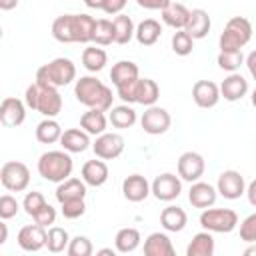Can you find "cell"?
<instances>
[{
	"label": "cell",
	"instance_id": "cell-1",
	"mask_svg": "<svg viewBox=\"0 0 256 256\" xmlns=\"http://www.w3.org/2000/svg\"><path fill=\"white\" fill-rule=\"evenodd\" d=\"M96 18L90 14H62L52 22V36L62 44H88L94 38Z\"/></svg>",
	"mask_w": 256,
	"mask_h": 256
},
{
	"label": "cell",
	"instance_id": "cell-2",
	"mask_svg": "<svg viewBox=\"0 0 256 256\" xmlns=\"http://www.w3.org/2000/svg\"><path fill=\"white\" fill-rule=\"evenodd\" d=\"M74 96L86 108H98L104 112L112 108V100H114L112 90L96 76H80L74 84Z\"/></svg>",
	"mask_w": 256,
	"mask_h": 256
},
{
	"label": "cell",
	"instance_id": "cell-3",
	"mask_svg": "<svg viewBox=\"0 0 256 256\" xmlns=\"http://www.w3.org/2000/svg\"><path fill=\"white\" fill-rule=\"evenodd\" d=\"M36 168L44 180L60 184L66 178H70L74 162L70 158V152H66V150H48L38 158Z\"/></svg>",
	"mask_w": 256,
	"mask_h": 256
},
{
	"label": "cell",
	"instance_id": "cell-4",
	"mask_svg": "<svg viewBox=\"0 0 256 256\" xmlns=\"http://www.w3.org/2000/svg\"><path fill=\"white\" fill-rule=\"evenodd\" d=\"M72 80H76V64L64 56L54 58L36 70V82L40 86L62 88V86L70 84Z\"/></svg>",
	"mask_w": 256,
	"mask_h": 256
},
{
	"label": "cell",
	"instance_id": "cell-5",
	"mask_svg": "<svg viewBox=\"0 0 256 256\" xmlns=\"http://www.w3.org/2000/svg\"><path fill=\"white\" fill-rule=\"evenodd\" d=\"M252 38V24L244 16H234L226 22L224 32L218 38L220 50H242Z\"/></svg>",
	"mask_w": 256,
	"mask_h": 256
},
{
	"label": "cell",
	"instance_id": "cell-6",
	"mask_svg": "<svg viewBox=\"0 0 256 256\" xmlns=\"http://www.w3.org/2000/svg\"><path fill=\"white\" fill-rule=\"evenodd\" d=\"M200 226L208 232L228 234L238 226V214L230 208H204L200 214Z\"/></svg>",
	"mask_w": 256,
	"mask_h": 256
},
{
	"label": "cell",
	"instance_id": "cell-7",
	"mask_svg": "<svg viewBox=\"0 0 256 256\" xmlns=\"http://www.w3.org/2000/svg\"><path fill=\"white\" fill-rule=\"evenodd\" d=\"M0 182L10 192H24L30 184V170L24 162L10 160L0 168Z\"/></svg>",
	"mask_w": 256,
	"mask_h": 256
},
{
	"label": "cell",
	"instance_id": "cell-8",
	"mask_svg": "<svg viewBox=\"0 0 256 256\" xmlns=\"http://www.w3.org/2000/svg\"><path fill=\"white\" fill-rule=\"evenodd\" d=\"M172 124V118H170V112L162 106H148L144 112H142V118H140V126L146 134H152V136H160L164 134Z\"/></svg>",
	"mask_w": 256,
	"mask_h": 256
},
{
	"label": "cell",
	"instance_id": "cell-9",
	"mask_svg": "<svg viewBox=\"0 0 256 256\" xmlns=\"http://www.w3.org/2000/svg\"><path fill=\"white\" fill-rule=\"evenodd\" d=\"M38 90H36V112H40L44 118H56L62 110V96L58 92V88L52 86H40L36 82Z\"/></svg>",
	"mask_w": 256,
	"mask_h": 256
},
{
	"label": "cell",
	"instance_id": "cell-10",
	"mask_svg": "<svg viewBox=\"0 0 256 256\" xmlns=\"http://www.w3.org/2000/svg\"><path fill=\"white\" fill-rule=\"evenodd\" d=\"M180 192H182V178L172 172H164L156 176L152 182V194L160 202H172L180 196Z\"/></svg>",
	"mask_w": 256,
	"mask_h": 256
},
{
	"label": "cell",
	"instance_id": "cell-11",
	"mask_svg": "<svg viewBox=\"0 0 256 256\" xmlns=\"http://www.w3.org/2000/svg\"><path fill=\"white\" fill-rule=\"evenodd\" d=\"M92 150H94L96 158L114 160L124 152V138L116 132H104V134L96 136V140L92 142Z\"/></svg>",
	"mask_w": 256,
	"mask_h": 256
},
{
	"label": "cell",
	"instance_id": "cell-12",
	"mask_svg": "<svg viewBox=\"0 0 256 256\" xmlns=\"http://www.w3.org/2000/svg\"><path fill=\"white\" fill-rule=\"evenodd\" d=\"M216 190L220 196H224L226 200H236L242 194H246V182L244 176L238 170H224L218 176L216 182Z\"/></svg>",
	"mask_w": 256,
	"mask_h": 256
},
{
	"label": "cell",
	"instance_id": "cell-13",
	"mask_svg": "<svg viewBox=\"0 0 256 256\" xmlns=\"http://www.w3.org/2000/svg\"><path fill=\"white\" fill-rule=\"evenodd\" d=\"M18 246L24 250V252H38L46 246V240H48V232L44 230V226L40 224H26L18 230Z\"/></svg>",
	"mask_w": 256,
	"mask_h": 256
},
{
	"label": "cell",
	"instance_id": "cell-14",
	"mask_svg": "<svg viewBox=\"0 0 256 256\" xmlns=\"http://www.w3.org/2000/svg\"><path fill=\"white\" fill-rule=\"evenodd\" d=\"M204 170H206V162H204L202 154L192 152V150L180 154V158H178V176L182 180H186V182L192 184V182H196V180L202 178Z\"/></svg>",
	"mask_w": 256,
	"mask_h": 256
},
{
	"label": "cell",
	"instance_id": "cell-15",
	"mask_svg": "<svg viewBox=\"0 0 256 256\" xmlns=\"http://www.w3.org/2000/svg\"><path fill=\"white\" fill-rule=\"evenodd\" d=\"M24 120H26V102L14 96H6L0 104V122L6 128H18Z\"/></svg>",
	"mask_w": 256,
	"mask_h": 256
},
{
	"label": "cell",
	"instance_id": "cell-16",
	"mask_svg": "<svg viewBox=\"0 0 256 256\" xmlns=\"http://www.w3.org/2000/svg\"><path fill=\"white\" fill-rule=\"evenodd\" d=\"M220 86L212 80H198L192 86V100L198 108H214L220 100Z\"/></svg>",
	"mask_w": 256,
	"mask_h": 256
},
{
	"label": "cell",
	"instance_id": "cell-17",
	"mask_svg": "<svg viewBox=\"0 0 256 256\" xmlns=\"http://www.w3.org/2000/svg\"><path fill=\"white\" fill-rule=\"evenodd\" d=\"M152 192V184L142 174H130L122 182V194L128 202H142Z\"/></svg>",
	"mask_w": 256,
	"mask_h": 256
},
{
	"label": "cell",
	"instance_id": "cell-18",
	"mask_svg": "<svg viewBox=\"0 0 256 256\" xmlns=\"http://www.w3.org/2000/svg\"><path fill=\"white\" fill-rule=\"evenodd\" d=\"M216 198H218V190L208 182L196 180V182H192V186L188 190V202L194 208H202V210L210 208V206H214Z\"/></svg>",
	"mask_w": 256,
	"mask_h": 256
},
{
	"label": "cell",
	"instance_id": "cell-19",
	"mask_svg": "<svg viewBox=\"0 0 256 256\" xmlns=\"http://www.w3.org/2000/svg\"><path fill=\"white\" fill-rule=\"evenodd\" d=\"M246 94H248V80L238 72H230L220 84V96L228 102L242 100Z\"/></svg>",
	"mask_w": 256,
	"mask_h": 256
},
{
	"label": "cell",
	"instance_id": "cell-20",
	"mask_svg": "<svg viewBox=\"0 0 256 256\" xmlns=\"http://www.w3.org/2000/svg\"><path fill=\"white\" fill-rule=\"evenodd\" d=\"M60 146L70 154H80L90 146V134L82 128H68L62 132Z\"/></svg>",
	"mask_w": 256,
	"mask_h": 256
},
{
	"label": "cell",
	"instance_id": "cell-21",
	"mask_svg": "<svg viewBox=\"0 0 256 256\" xmlns=\"http://www.w3.org/2000/svg\"><path fill=\"white\" fill-rule=\"evenodd\" d=\"M210 26H212V20H210L208 12L202 10V8H194V10H190V18H188L184 30H186L194 40H200V38L208 36Z\"/></svg>",
	"mask_w": 256,
	"mask_h": 256
},
{
	"label": "cell",
	"instance_id": "cell-22",
	"mask_svg": "<svg viewBox=\"0 0 256 256\" xmlns=\"http://www.w3.org/2000/svg\"><path fill=\"white\" fill-rule=\"evenodd\" d=\"M82 180L88 184V186H92V188H98V186H102L106 180H108V166H106V162L102 160V158H98V160H88V162H84V166H82Z\"/></svg>",
	"mask_w": 256,
	"mask_h": 256
},
{
	"label": "cell",
	"instance_id": "cell-23",
	"mask_svg": "<svg viewBox=\"0 0 256 256\" xmlns=\"http://www.w3.org/2000/svg\"><path fill=\"white\" fill-rule=\"evenodd\" d=\"M108 116L104 114V110H98V108H88V112H84L80 116V128L86 130L90 136H100L106 132V126H108Z\"/></svg>",
	"mask_w": 256,
	"mask_h": 256
},
{
	"label": "cell",
	"instance_id": "cell-24",
	"mask_svg": "<svg viewBox=\"0 0 256 256\" xmlns=\"http://www.w3.org/2000/svg\"><path fill=\"white\" fill-rule=\"evenodd\" d=\"M144 254L146 256H174L172 240L164 232H152L144 240Z\"/></svg>",
	"mask_w": 256,
	"mask_h": 256
},
{
	"label": "cell",
	"instance_id": "cell-25",
	"mask_svg": "<svg viewBox=\"0 0 256 256\" xmlns=\"http://www.w3.org/2000/svg\"><path fill=\"white\" fill-rule=\"evenodd\" d=\"M160 14H162V22L166 26L174 28V30H184V26H186V22L190 18V10L184 4L174 2V0L164 10H160Z\"/></svg>",
	"mask_w": 256,
	"mask_h": 256
},
{
	"label": "cell",
	"instance_id": "cell-26",
	"mask_svg": "<svg viewBox=\"0 0 256 256\" xmlns=\"http://www.w3.org/2000/svg\"><path fill=\"white\" fill-rule=\"evenodd\" d=\"M160 224L166 232H182L188 224V216L180 206H166L160 212Z\"/></svg>",
	"mask_w": 256,
	"mask_h": 256
},
{
	"label": "cell",
	"instance_id": "cell-27",
	"mask_svg": "<svg viewBox=\"0 0 256 256\" xmlns=\"http://www.w3.org/2000/svg\"><path fill=\"white\" fill-rule=\"evenodd\" d=\"M136 78H140V70H138V64L132 60H118L110 70V80L116 88Z\"/></svg>",
	"mask_w": 256,
	"mask_h": 256
},
{
	"label": "cell",
	"instance_id": "cell-28",
	"mask_svg": "<svg viewBox=\"0 0 256 256\" xmlns=\"http://www.w3.org/2000/svg\"><path fill=\"white\" fill-rule=\"evenodd\" d=\"M86 182L84 180H80V178H66L64 182H60L58 184V188H56V192H54V196H56V200L62 204V202H66V200H72V198H84L86 196Z\"/></svg>",
	"mask_w": 256,
	"mask_h": 256
},
{
	"label": "cell",
	"instance_id": "cell-29",
	"mask_svg": "<svg viewBox=\"0 0 256 256\" xmlns=\"http://www.w3.org/2000/svg\"><path fill=\"white\" fill-rule=\"evenodd\" d=\"M160 34H162L160 22L154 20V18H146V20H142V22L136 26L134 38H136L138 44H142V46H154V44L158 42Z\"/></svg>",
	"mask_w": 256,
	"mask_h": 256
},
{
	"label": "cell",
	"instance_id": "cell-30",
	"mask_svg": "<svg viewBox=\"0 0 256 256\" xmlns=\"http://www.w3.org/2000/svg\"><path fill=\"white\" fill-rule=\"evenodd\" d=\"M108 120H110V124H112L114 128L124 130V128H132V126L136 124L138 116H136V110H134L132 106L120 104V106H112V108H110Z\"/></svg>",
	"mask_w": 256,
	"mask_h": 256
},
{
	"label": "cell",
	"instance_id": "cell-31",
	"mask_svg": "<svg viewBox=\"0 0 256 256\" xmlns=\"http://www.w3.org/2000/svg\"><path fill=\"white\" fill-rule=\"evenodd\" d=\"M62 126L58 124L56 118H44L38 126H36V140L40 144H54L60 142L62 138Z\"/></svg>",
	"mask_w": 256,
	"mask_h": 256
},
{
	"label": "cell",
	"instance_id": "cell-32",
	"mask_svg": "<svg viewBox=\"0 0 256 256\" xmlns=\"http://www.w3.org/2000/svg\"><path fill=\"white\" fill-rule=\"evenodd\" d=\"M140 240H142V236L136 228H120L114 236V248L120 254H128L140 246Z\"/></svg>",
	"mask_w": 256,
	"mask_h": 256
},
{
	"label": "cell",
	"instance_id": "cell-33",
	"mask_svg": "<svg viewBox=\"0 0 256 256\" xmlns=\"http://www.w3.org/2000/svg\"><path fill=\"white\" fill-rule=\"evenodd\" d=\"M214 254V238L212 232L204 230L194 234V238L190 240L188 248H186V256H212Z\"/></svg>",
	"mask_w": 256,
	"mask_h": 256
},
{
	"label": "cell",
	"instance_id": "cell-34",
	"mask_svg": "<svg viewBox=\"0 0 256 256\" xmlns=\"http://www.w3.org/2000/svg\"><path fill=\"white\" fill-rule=\"evenodd\" d=\"M160 98V88L152 78H140L138 80V92H136V104L142 106H154Z\"/></svg>",
	"mask_w": 256,
	"mask_h": 256
},
{
	"label": "cell",
	"instance_id": "cell-35",
	"mask_svg": "<svg viewBox=\"0 0 256 256\" xmlns=\"http://www.w3.org/2000/svg\"><path fill=\"white\" fill-rule=\"evenodd\" d=\"M112 22H114V42L128 44L136 34V26H134L132 18L126 14H116V18Z\"/></svg>",
	"mask_w": 256,
	"mask_h": 256
},
{
	"label": "cell",
	"instance_id": "cell-36",
	"mask_svg": "<svg viewBox=\"0 0 256 256\" xmlns=\"http://www.w3.org/2000/svg\"><path fill=\"white\" fill-rule=\"evenodd\" d=\"M108 62V54L104 48H96V46H88L82 52V66L88 72H100Z\"/></svg>",
	"mask_w": 256,
	"mask_h": 256
},
{
	"label": "cell",
	"instance_id": "cell-37",
	"mask_svg": "<svg viewBox=\"0 0 256 256\" xmlns=\"http://www.w3.org/2000/svg\"><path fill=\"white\" fill-rule=\"evenodd\" d=\"M68 244H70V236H68L66 228H62V226H50L48 228V240H46L48 252H52V254L64 252V250H68Z\"/></svg>",
	"mask_w": 256,
	"mask_h": 256
},
{
	"label": "cell",
	"instance_id": "cell-38",
	"mask_svg": "<svg viewBox=\"0 0 256 256\" xmlns=\"http://www.w3.org/2000/svg\"><path fill=\"white\" fill-rule=\"evenodd\" d=\"M244 54L242 50H220L218 58H216V64L218 68L226 70V72H238L240 66L244 64Z\"/></svg>",
	"mask_w": 256,
	"mask_h": 256
},
{
	"label": "cell",
	"instance_id": "cell-39",
	"mask_svg": "<svg viewBox=\"0 0 256 256\" xmlns=\"http://www.w3.org/2000/svg\"><path fill=\"white\" fill-rule=\"evenodd\" d=\"M94 44L98 46H108L114 42V22L112 20H106V18H100L96 20V28H94V38H92Z\"/></svg>",
	"mask_w": 256,
	"mask_h": 256
},
{
	"label": "cell",
	"instance_id": "cell-40",
	"mask_svg": "<svg viewBox=\"0 0 256 256\" xmlns=\"http://www.w3.org/2000/svg\"><path fill=\"white\" fill-rule=\"evenodd\" d=\"M192 48H194V38L186 30L174 32V36H172V50H174V54L188 56L192 52Z\"/></svg>",
	"mask_w": 256,
	"mask_h": 256
},
{
	"label": "cell",
	"instance_id": "cell-41",
	"mask_svg": "<svg viewBox=\"0 0 256 256\" xmlns=\"http://www.w3.org/2000/svg\"><path fill=\"white\" fill-rule=\"evenodd\" d=\"M60 210H62V216L68 218V220H76L80 216H84L86 212V204H84V198H72V200H66L60 204Z\"/></svg>",
	"mask_w": 256,
	"mask_h": 256
},
{
	"label": "cell",
	"instance_id": "cell-42",
	"mask_svg": "<svg viewBox=\"0 0 256 256\" xmlns=\"http://www.w3.org/2000/svg\"><path fill=\"white\" fill-rule=\"evenodd\" d=\"M70 256H90L92 252H94V248H92V242H90V238H86V236H74V238H70V244H68V250H66Z\"/></svg>",
	"mask_w": 256,
	"mask_h": 256
},
{
	"label": "cell",
	"instance_id": "cell-43",
	"mask_svg": "<svg viewBox=\"0 0 256 256\" xmlns=\"http://www.w3.org/2000/svg\"><path fill=\"white\" fill-rule=\"evenodd\" d=\"M44 204H46L44 194H42V192H36V190L28 192V194L24 196V200H22V208H24V212H26L28 216H34Z\"/></svg>",
	"mask_w": 256,
	"mask_h": 256
},
{
	"label": "cell",
	"instance_id": "cell-44",
	"mask_svg": "<svg viewBox=\"0 0 256 256\" xmlns=\"http://www.w3.org/2000/svg\"><path fill=\"white\" fill-rule=\"evenodd\" d=\"M18 210H20V204H18V200L14 196H10V194L0 196V218L2 220L14 218L18 214Z\"/></svg>",
	"mask_w": 256,
	"mask_h": 256
},
{
	"label": "cell",
	"instance_id": "cell-45",
	"mask_svg": "<svg viewBox=\"0 0 256 256\" xmlns=\"http://www.w3.org/2000/svg\"><path fill=\"white\" fill-rule=\"evenodd\" d=\"M240 240L256 242V212H252L240 222Z\"/></svg>",
	"mask_w": 256,
	"mask_h": 256
},
{
	"label": "cell",
	"instance_id": "cell-46",
	"mask_svg": "<svg viewBox=\"0 0 256 256\" xmlns=\"http://www.w3.org/2000/svg\"><path fill=\"white\" fill-rule=\"evenodd\" d=\"M138 80H140V78H136V80H132V82H126V84H122V86L116 88V94H118V98H120L124 104H134V102H136Z\"/></svg>",
	"mask_w": 256,
	"mask_h": 256
},
{
	"label": "cell",
	"instance_id": "cell-47",
	"mask_svg": "<svg viewBox=\"0 0 256 256\" xmlns=\"http://www.w3.org/2000/svg\"><path fill=\"white\" fill-rule=\"evenodd\" d=\"M34 218V222L36 224H40V226H44V228H48V226H52L54 222H56V208L54 206H50L48 202L32 216Z\"/></svg>",
	"mask_w": 256,
	"mask_h": 256
},
{
	"label": "cell",
	"instance_id": "cell-48",
	"mask_svg": "<svg viewBox=\"0 0 256 256\" xmlns=\"http://www.w3.org/2000/svg\"><path fill=\"white\" fill-rule=\"evenodd\" d=\"M126 2H128V0H104V6H102V10H104L106 14H112V16H116V14H122V10H124Z\"/></svg>",
	"mask_w": 256,
	"mask_h": 256
},
{
	"label": "cell",
	"instance_id": "cell-49",
	"mask_svg": "<svg viewBox=\"0 0 256 256\" xmlns=\"http://www.w3.org/2000/svg\"><path fill=\"white\" fill-rule=\"evenodd\" d=\"M172 0H136V4L140 8H146V10H164Z\"/></svg>",
	"mask_w": 256,
	"mask_h": 256
},
{
	"label": "cell",
	"instance_id": "cell-50",
	"mask_svg": "<svg viewBox=\"0 0 256 256\" xmlns=\"http://www.w3.org/2000/svg\"><path fill=\"white\" fill-rule=\"evenodd\" d=\"M36 90H38V86H36V82L34 84H30L28 88H26V92H24V102H26V106L28 108H36Z\"/></svg>",
	"mask_w": 256,
	"mask_h": 256
},
{
	"label": "cell",
	"instance_id": "cell-51",
	"mask_svg": "<svg viewBox=\"0 0 256 256\" xmlns=\"http://www.w3.org/2000/svg\"><path fill=\"white\" fill-rule=\"evenodd\" d=\"M244 64L248 66V72H250V76L256 80V50H252L248 56H246V60H244Z\"/></svg>",
	"mask_w": 256,
	"mask_h": 256
},
{
	"label": "cell",
	"instance_id": "cell-52",
	"mask_svg": "<svg viewBox=\"0 0 256 256\" xmlns=\"http://www.w3.org/2000/svg\"><path fill=\"white\" fill-rule=\"evenodd\" d=\"M246 198H248V202L256 208V180H252V182L246 186Z\"/></svg>",
	"mask_w": 256,
	"mask_h": 256
},
{
	"label": "cell",
	"instance_id": "cell-53",
	"mask_svg": "<svg viewBox=\"0 0 256 256\" xmlns=\"http://www.w3.org/2000/svg\"><path fill=\"white\" fill-rule=\"evenodd\" d=\"M18 6V0H0V10H12Z\"/></svg>",
	"mask_w": 256,
	"mask_h": 256
},
{
	"label": "cell",
	"instance_id": "cell-54",
	"mask_svg": "<svg viewBox=\"0 0 256 256\" xmlns=\"http://www.w3.org/2000/svg\"><path fill=\"white\" fill-rule=\"evenodd\" d=\"M84 4H86L88 8H92V10H102L104 0H84Z\"/></svg>",
	"mask_w": 256,
	"mask_h": 256
},
{
	"label": "cell",
	"instance_id": "cell-55",
	"mask_svg": "<svg viewBox=\"0 0 256 256\" xmlns=\"http://www.w3.org/2000/svg\"><path fill=\"white\" fill-rule=\"evenodd\" d=\"M8 240V226L4 222H0V246Z\"/></svg>",
	"mask_w": 256,
	"mask_h": 256
},
{
	"label": "cell",
	"instance_id": "cell-56",
	"mask_svg": "<svg viewBox=\"0 0 256 256\" xmlns=\"http://www.w3.org/2000/svg\"><path fill=\"white\" fill-rule=\"evenodd\" d=\"M116 252H118L116 248H102V250H98L96 254H98V256H114Z\"/></svg>",
	"mask_w": 256,
	"mask_h": 256
},
{
	"label": "cell",
	"instance_id": "cell-57",
	"mask_svg": "<svg viewBox=\"0 0 256 256\" xmlns=\"http://www.w3.org/2000/svg\"><path fill=\"white\" fill-rule=\"evenodd\" d=\"M244 254H246V256H252V254L256 256V246H252V248H246V250H244Z\"/></svg>",
	"mask_w": 256,
	"mask_h": 256
},
{
	"label": "cell",
	"instance_id": "cell-58",
	"mask_svg": "<svg viewBox=\"0 0 256 256\" xmlns=\"http://www.w3.org/2000/svg\"><path fill=\"white\" fill-rule=\"evenodd\" d=\"M250 102H252V106L256 108V88L252 90V96H250Z\"/></svg>",
	"mask_w": 256,
	"mask_h": 256
}]
</instances>
